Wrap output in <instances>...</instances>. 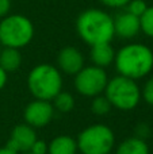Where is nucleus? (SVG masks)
I'll use <instances>...</instances> for the list:
<instances>
[{
  "label": "nucleus",
  "mask_w": 153,
  "mask_h": 154,
  "mask_svg": "<svg viewBox=\"0 0 153 154\" xmlns=\"http://www.w3.org/2000/svg\"><path fill=\"white\" fill-rule=\"evenodd\" d=\"M114 65L118 75L137 81L152 72L153 51L142 43H129L115 51Z\"/></svg>",
  "instance_id": "f257e3e1"
},
{
  "label": "nucleus",
  "mask_w": 153,
  "mask_h": 154,
  "mask_svg": "<svg viewBox=\"0 0 153 154\" xmlns=\"http://www.w3.org/2000/svg\"><path fill=\"white\" fill-rule=\"evenodd\" d=\"M76 31L80 39L89 46L111 42L115 37L114 19L106 11L88 8L76 19Z\"/></svg>",
  "instance_id": "f03ea898"
},
{
  "label": "nucleus",
  "mask_w": 153,
  "mask_h": 154,
  "mask_svg": "<svg viewBox=\"0 0 153 154\" xmlns=\"http://www.w3.org/2000/svg\"><path fill=\"white\" fill-rule=\"evenodd\" d=\"M27 88L34 99L52 101L62 91V73L52 64L35 65L27 76Z\"/></svg>",
  "instance_id": "7ed1b4c3"
},
{
  "label": "nucleus",
  "mask_w": 153,
  "mask_h": 154,
  "mask_svg": "<svg viewBox=\"0 0 153 154\" xmlns=\"http://www.w3.org/2000/svg\"><path fill=\"white\" fill-rule=\"evenodd\" d=\"M105 96L114 108L121 111H130L140 104L141 88L138 87L136 80L118 75L113 79H108Z\"/></svg>",
  "instance_id": "20e7f679"
},
{
  "label": "nucleus",
  "mask_w": 153,
  "mask_h": 154,
  "mask_svg": "<svg viewBox=\"0 0 153 154\" xmlns=\"http://www.w3.org/2000/svg\"><path fill=\"white\" fill-rule=\"evenodd\" d=\"M34 38V24L27 16L12 14L0 20V43L3 48L22 49Z\"/></svg>",
  "instance_id": "39448f33"
},
{
  "label": "nucleus",
  "mask_w": 153,
  "mask_h": 154,
  "mask_svg": "<svg viewBox=\"0 0 153 154\" xmlns=\"http://www.w3.org/2000/svg\"><path fill=\"white\" fill-rule=\"evenodd\" d=\"M77 150L81 154H111L115 146V134L106 125H91L77 135Z\"/></svg>",
  "instance_id": "423d86ee"
},
{
  "label": "nucleus",
  "mask_w": 153,
  "mask_h": 154,
  "mask_svg": "<svg viewBox=\"0 0 153 154\" xmlns=\"http://www.w3.org/2000/svg\"><path fill=\"white\" fill-rule=\"evenodd\" d=\"M108 82V76L103 68L88 65L84 66L79 73L75 75L73 85L77 93L86 97H95L105 93L106 85Z\"/></svg>",
  "instance_id": "0eeeda50"
},
{
  "label": "nucleus",
  "mask_w": 153,
  "mask_h": 154,
  "mask_svg": "<svg viewBox=\"0 0 153 154\" xmlns=\"http://www.w3.org/2000/svg\"><path fill=\"white\" fill-rule=\"evenodd\" d=\"M54 109L52 101L34 99L26 106L23 112L24 122L34 128H42L48 126L54 118Z\"/></svg>",
  "instance_id": "6e6552de"
},
{
  "label": "nucleus",
  "mask_w": 153,
  "mask_h": 154,
  "mask_svg": "<svg viewBox=\"0 0 153 154\" xmlns=\"http://www.w3.org/2000/svg\"><path fill=\"white\" fill-rule=\"evenodd\" d=\"M35 141H37L35 128L29 126L27 123H20V125H16L11 130L10 138L7 141V146L15 150L16 153L23 154L30 152V149H31Z\"/></svg>",
  "instance_id": "1a4fd4ad"
},
{
  "label": "nucleus",
  "mask_w": 153,
  "mask_h": 154,
  "mask_svg": "<svg viewBox=\"0 0 153 154\" xmlns=\"http://www.w3.org/2000/svg\"><path fill=\"white\" fill-rule=\"evenodd\" d=\"M57 68L64 75L75 76L84 68V56L79 49L65 46L57 56Z\"/></svg>",
  "instance_id": "9d476101"
},
{
  "label": "nucleus",
  "mask_w": 153,
  "mask_h": 154,
  "mask_svg": "<svg viewBox=\"0 0 153 154\" xmlns=\"http://www.w3.org/2000/svg\"><path fill=\"white\" fill-rule=\"evenodd\" d=\"M114 19V34L122 39H132L137 37L141 32V23L140 18L133 14L127 12L126 10L123 12L118 14Z\"/></svg>",
  "instance_id": "9b49d317"
},
{
  "label": "nucleus",
  "mask_w": 153,
  "mask_h": 154,
  "mask_svg": "<svg viewBox=\"0 0 153 154\" xmlns=\"http://www.w3.org/2000/svg\"><path fill=\"white\" fill-rule=\"evenodd\" d=\"M91 61L92 65L99 68H107L111 64H114L115 60V50L111 46L110 42L107 43H98L91 46Z\"/></svg>",
  "instance_id": "f8f14e48"
},
{
  "label": "nucleus",
  "mask_w": 153,
  "mask_h": 154,
  "mask_svg": "<svg viewBox=\"0 0 153 154\" xmlns=\"http://www.w3.org/2000/svg\"><path fill=\"white\" fill-rule=\"evenodd\" d=\"M77 142L69 135H58L49 142L48 154H77Z\"/></svg>",
  "instance_id": "ddd939ff"
},
{
  "label": "nucleus",
  "mask_w": 153,
  "mask_h": 154,
  "mask_svg": "<svg viewBox=\"0 0 153 154\" xmlns=\"http://www.w3.org/2000/svg\"><path fill=\"white\" fill-rule=\"evenodd\" d=\"M22 54L19 49L14 48H2L0 51V66L7 73H14L20 68L22 65Z\"/></svg>",
  "instance_id": "4468645a"
},
{
  "label": "nucleus",
  "mask_w": 153,
  "mask_h": 154,
  "mask_svg": "<svg viewBox=\"0 0 153 154\" xmlns=\"http://www.w3.org/2000/svg\"><path fill=\"white\" fill-rule=\"evenodd\" d=\"M149 146L145 139H141L138 137H129L123 139L117 146L115 154H149Z\"/></svg>",
  "instance_id": "2eb2a0df"
},
{
  "label": "nucleus",
  "mask_w": 153,
  "mask_h": 154,
  "mask_svg": "<svg viewBox=\"0 0 153 154\" xmlns=\"http://www.w3.org/2000/svg\"><path fill=\"white\" fill-rule=\"evenodd\" d=\"M52 101H53L52 104H53L54 109H57L58 112L67 114V112H70L73 108H75V97H73L69 92L61 91Z\"/></svg>",
  "instance_id": "dca6fc26"
},
{
  "label": "nucleus",
  "mask_w": 153,
  "mask_h": 154,
  "mask_svg": "<svg viewBox=\"0 0 153 154\" xmlns=\"http://www.w3.org/2000/svg\"><path fill=\"white\" fill-rule=\"evenodd\" d=\"M111 108H113V106L110 104L108 99L105 96V93L92 97L91 111L94 112L95 115H98V116H105V115H107L108 112L111 111Z\"/></svg>",
  "instance_id": "f3484780"
},
{
  "label": "nucleus",
  "mask_w": 153,
  "mask_h": 154,
  "mask_svg": "<svg viewBox=\"0 0 153 154\" xmlns=\"http://www.w3.org/2000/svg\"><path fill=\"white\" fill-rule=\"evenodd\" d=\"M141 31L149 38H153V5H148L145 12L140 16Z\"/></svg>",
  "instance_id": "a211bd4d"
},
{
  "label": "nucleus",
  "mask_w": 153,
  "mask_h": 154,
  "mask_svg": "<svg viewBox=\"0 0 153 154\" xmlns=\"http://www.w3.org/2000/svg\"><path fill=\"white\" fill-rule=\"evenodd\" d=\"M125 8H126L127 12H130L140 18V16L145 12L146 8H148V4H146L144 0H130Z\"/></svg>",
  "instance_id": "6ab92c4d"
},
{
  "label": "nucleus",
  "mask_w": 153,
  "mask_h": 154,
  "mask_svg": "<svg viewBox=\"0 0 153 154\" xmlns=\"http://www.w3.org/2000/svg\"><path fill=\"white\" fill-rule=\"evenodd\" d=\"M141 99H144L148 106L153 107V77H149L141 89Z\"/></svg>",
  "instance_id": "aec40b11"
},
{
  "label": "nucleus",
  "mask_w": 153,
  "mask_h": 154,
  "mask_svg": "<svg viewBox=\"0 0 153 154\" xmlns=\"http://www.w3.org/2000/svg\"><path fill=\"white\" fill-rule=\"evenodd\" d=\"M151 134H152L151 126H149L148 123H145V122L138 123V125L136 126V128H134V135L138 137V138H141V139H145V141H146V138H148Z\"/></svg>",
  "instance_id": "412c9836"
},
{
  "label": "nucleus",
  "mask_w": 153,
  "mask_h": 154,
  "mask_svg": "<svg viewBox=\"0 0 153 154\" xmlns=\"http://www.w3.org/2000/svg\"><path fill=\"white\" fill-rule=\"evenodd\" d=\"M48 147H49V143L42 139H38L34 142V145L31 146L30 152L34 153V154H48Z\"/></svg>",
  "instance_id": "4be33fe9"
},
{
  "label": "nucleus",
  "mask_w": 153,
  "mask_h": 154,
  "mask_svg": "<svg viewBox=\"0 0 153 154\" xmlns=\"http://www.w3.org/2000/svg\"><path fill=\"white\" fill-rule=\"evenodd\" d=\"M99 2L108 8H125L130 0H99Z\"/></svg>",
  "instance_id": "5701e85b"
},
{
  "label": "nucleus",
  "mask_w": 153,
  "mask_h": 154,
  "mask_svg": "<svg viewBox=\"0 0 153 154\" xmlns=\"http://www.w3.org/2000/svg\"><path fill=\"white\" fill-rule=\"evenodd\" d=\"M11 10V0H0V19L5 18Z\"/></svg>",
  "instance_id": "b1692460"
},
{
  "label": "nucleus",
  "mask_w": 153,
  "mask_h": 154,
  "mask_svg": "<svg viewBox=\"0 0 153 154\" xmlns=\"http://www.w3.org/2000/svg\"><path fill=\"white\" fill-rule=\"evenodd\" d=\"M7 80H8V73L5 72V70L3 69L2 66H0V91H2L3 88L5 87V84H7Z\"/></svg>",
  "instance_id": "393cba45"
},
{
  "label": "nucleus",
  "mask_w": 153,
  "mask_h": 154,
  "mask_svg": "<svg viewBox=\"0 0 153 154\" xmlns=\"http://www.w3.org/2000/svg\"><path fill=\"white\" fill-rule=\"evenodd\" d=\"M0 154H19V153H16L15 150H12L11 147H8L7 145H5V146L0 147Z\"/></svg>",
  "instance_id": "a878e982"
},
{
  "label": "nucleus",
  "mask_w": 153,
  "mask_h": 154,
  "mask_svg": "<svg viewBox=\"0 0 153 154\" xmlns=\"http://www.w3.org/2000/svg\"><path fill=\"white\" fill-rule=\"evenodd\" d=\"M23 154H34V153H31V152H27V153H23Z\"/></svg>",
  "instance_id": "bb28decb"
},
{
  "label": "nucleus",
  "mask_w": 153,
  "mask_h": 154,
  "mask_svg": "<svg viewBox=\"0 0 153 154\" xmlns=\"http://www.w3.org/2000/svg\"><path fill=\"white\" fill-rule=\"evenodd\" d=\"M2 48H3V46H2V43H0V51H2Z\"/></svg>",
  "instance_id": "cd10ccee"
}]
</instances>
